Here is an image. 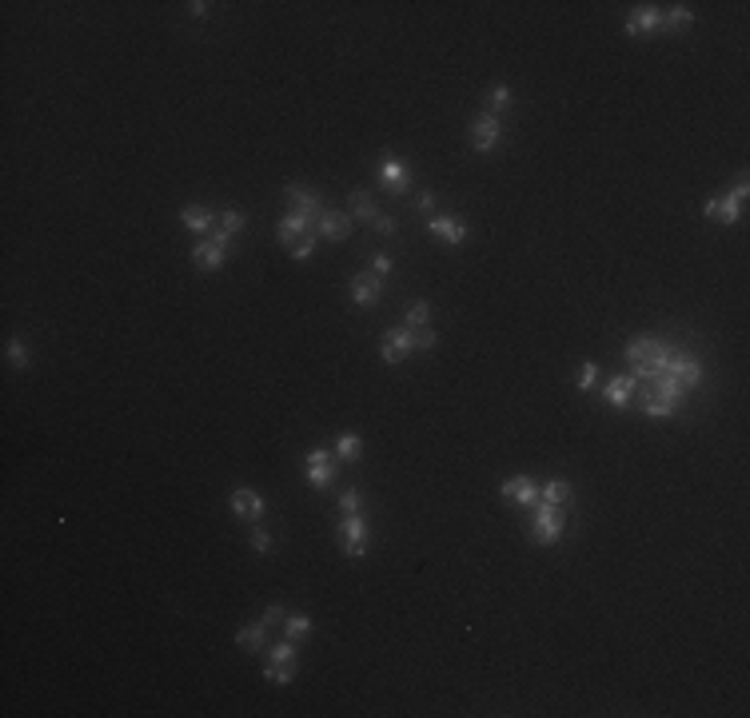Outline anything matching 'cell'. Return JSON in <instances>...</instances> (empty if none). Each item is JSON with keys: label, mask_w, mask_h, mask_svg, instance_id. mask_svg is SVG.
Here are the masks:
<instances>
[{"label": "cell", "mask_w": 750, "mask_h": 718, "mask_svg": "<svg viewBox=\"0 0 750 718\" xmlns=\"http://www.w3.org/2000/svg\"><path fill=\"white\" fill-rule=\"evenodd\" d=\"M563 527H567V519H563V507L535 503V523H531V539H535V543L551 547L559 535H563Z\"/></svg>", "instance_id": "6da1fadb"}, {"label": "cell", "mask_w": 750, "mask_h": 718, "mask_svg": "<svg viewBox=\"0 0 750 718\" xmlns=\"http://www.w3.org/2000/svg\"><path fill=\"white\" fill-rule=\"evenodd\" d=\"M746 196H750V184H746V180H739V184H734V192H730V196H710L702 212H707L710 220L734 223V220H739V212H742V200H746Z\"/></svg>", "instance_id": "7a4b0ae2"}, {"label": "cell", "mask_w": 750, "mask_h": 718, "mask_svg": "<svg viewBox=\"0 0 750 718\" xmlns=\"http://www.w3.org/2000/svg\"><path fill=\"white\" fill-rule=\"evenodd\" d=\"M228 240H232V232H223L220 228L212 240L196 243V252H192L196 268H200V272H216V268H223V260H228Z\"/></svg>", "instance_id": "3957f363"}, {"label": "cell", "mask_w": 750, "mask_h": 718, "mask_svg": "<svg viewBox=\"0 0 750 718\" xmlns=\"http://www.w3.org/2000/svg\"><path fill=\"white\" fill-rule=\"evenodd\" d=\"M662 375L679 379V387L687 391V387H699V379H702V364L694 359V355H687V352H670L667 371H662Z\"/></svg>", "instance_id": "277c9868"}, {"label": "cell", "mask_w": 750, "mask_h": 718, "mask_svg": "<svg viewBox=\"0 0 750 718\" xmlns=\"http://www.w3.org/2000/svg\"><path fill=\"white\" fill-rule=\"evenodd\" d=\"M499 140H503V124H499V116L483 112V116L471 120V148H475V152H491Z\"/></svg>", "instance_id": "5b68a950"}, {"label": "cell", "mask_w": 750, "mask_h": 718, "mask_svg": "<svg viewBox=\"0 0 750 718\" xmlns=\"http://www.w3.org/2000/svg\"><path fill=\"white\" fill-rule=\"evenodd\" d=\"M339 539H344V551H347L352 559L364 555L367 523H364V515H359V511H355V515H344V519H339Z\"/></svg>", "instance_id": "8992f818"}, {"label": "cell", "mask_w": 750, "mask_h": 718, "mask_svg": "<svg viewBox=\"0 0 750 718\" xmlns=\"http://www.w3.org/2000/svg\"><path fill=\"white\" fill-rule=\"evenodd\" d=\"M411 347H416V339H411V327L387 332V335H384V347H379V359H384V364H399V359H403Z\"/></svg>", "instance_id": "52a82bcc"}, {"label": "cell", "mask_w": 750, "mask_h": 718, "mask_svg": "<svg viewBox=\"0 0 750 718\" xmlns=\"http://www.w3.org/2000/svg\"><path fill=\"white\" fill-rule=\"evenodd\" d=\"M232 511L240 519H248V523H260V519H264V499L255 495V491H248V487H236L232 491Z\"/></svg>", "instance_id": "ba28073f"}, {"label": "cell", "mask_w": 750, "mask_h": 718, "mask_svg": "<svg viewBox=\"0 0 750 718\" xmlns=\"http://www.w3.org/2000/svg\"><path fill=\"white\" fill-rule=\"evenodd\" d=\"M379 176H384V184L391 192H407V184H411V168L399 156H384L379 160Z\"/></svg>", "instance_id": "9c48e42d"}, {"label": "cell", "mask_w": 750, "mask_h": 718, "mask_svg": "<svg viewBox=\"0 0 750 718\" xmlns=\"http://www.w3.org/2000/svg\"><path fill=\"white\" fill-rule=\"evenodd\" d=\"M379 295H384V283H379V275H375V272L355 275V280H352V300H355L359 307L379 304Z\"/></svg>", "instance_id": "30bf717a"}, {"label": "cell", "mask_w": 750, "mask_h": 718, "mask_svg": "<svg viewBox=\"0 0 750 718\" xmlns=\"http://www.w3.org/2000/svg\"><path fill=\"white\" fill-rule=\"evenodd\" d=\"M635 391H639V379H635V375H618V379H611L607 384L603 399H607L611 407H627L630 399H635Z\"/></svg>", "instance_id": "8fae6325"}, {"label": "cell", "mask_w": 750, "mask_h": 718, "mask_svg": "<svg viewBox=\"0 0 750 718\" xmlns=\"http://www.w3.org/2000/svg\"><path fill=\"white\" fill-rule=\"evenodd\" d=\"M635 399H639L643 403V411L647 415H655V419H670V415H675V399H667V395H659L655 391V387H647V391H635Z\"/></svg>", "instance_id": "7c38bea8"}, {"label": "cell", "mask_w": 750, "mask_h": 718, "mask_svg": "<svg viewBox=\"0 0 750 718\" xmlns=\"http://www.w3.org/2000/svg\"><path fill=\"white\" fill-rule=\"evenodd\" d=\"M427 232L435 236V240H443V243H463V240H467V223L447 220V216H431Z\"/></svg>", "instance_id": "4fadbf2b"}, {"label": "cell", "mask_w": 750, "mask_h": 718, "mask_svg": "<svg viewBox=\"0 0 750 718\" xmlns=\"http://www.w3.org/2000/svg\"><path fill=\"white\" fill-rule=\"evenodd\" d=\"M507 499H515V503H527V507H535L539 503V487H535V479H527V475H515V479H507V483L499 487Z\"/></svg>", "instance_id": "5bb4252c"}, {"label": "cell", "mask_w": 750, "mask_h": 718, "mask_svg": "<svg viewBox=\"0 0 750 718\" xmlns=\"http://www.w3.org/2000/svg\"><path fill=\"white\" fill-rule=\"evenodd\" d=\"M315 232L324 236V240H347V232H352V216L324 212V216H319V223H315Z\"/></svg>", "instance_id": "9a60e30c"}, {"label": "cell", "mask_w": 750, "mask_h": 718, "mask_svg": "<svg viewBox=\"0 0 750 718\" xmlns=\"http://www.w3.org/2000/svg\"><path fill=\"white\" fill-rule=\"evenodd\" d=\"M287 200H292V204H295V212H304L307 220H312V216H324V208H319V192H312V188L287 184Z\"/></svg>", "instance_id": "2e32d148"}, {"label": "cell", "mask_w": 750, "mask_h": 718, "mask_svg": "<svg viewBox=\"0 0 750 718\" xmlns=\"http://www.w3.org/2000/svg\"><path fill=\"white\" fill-rule=\"evenodd\" d=\"M304 232H312V220H307L304 212H292V216H284V220H280V228H275V236H280V243H287V248H292L295 240H300V236Z\"/></svg>", "instance_id": "e0dca14e"}, {"label": "cell", "mask_w": 750, "mask_h": 718, "mask_svg": "<svg viewBox=\"0 0 750 718\" xmlns=\"http://www.w3.org/2000/svg\"><path fill=\"white\" fill-rule=\"evenodd\" d=\"M662 24V9L659 4H643L635 16L627 21V36H639V32H650V28H659Z\"/></svg>", "instance_id": "ac0fdd59"}, {"label": "cell", "mask_w": 750, "mask_h": 718, "mask_svg": "<svg viewBox=\"0 0 750 718\" xmlns=\"http://www.w3.org/2000/svg\"><path fill=\"white\" fill-rule=\"evenodd\" d=\"M571 499H575V491H571V483H563V479H551L547 487H539V503H551V507H567Z\"/></svg>", "instance_id": "d6986e66"}, {"label": "cell", "mask_w": 750, "mask_h": 718, "mask_svg": "<svg viewBox=\"0 0 750 718\" xmlns=\"http://www.w3.org/2000/svg\"><path fill=\"white\" fill-rule=\"evenodd\" d=\"M264 623H252V627H240L236 630V647L240 650H248V655H252V650H260L264 647Z\"/></svg>", "instance_id": "ffe728a7"}, {"label": "cell", "mask_w": 750, "mask_h": 718, "mask_svg": "<svg viewBox=\"0 0 750 718\" xmlns=\"http://www.w3.org/2000/svg\"><path fill=\"white\" fill-rule=\"evenodd\" d=\"M184 228H188V232H208V228H212L216 223V216L208 212V208H184Z\"/></svg>", "instance_id": "44dd1931"}, {"label": "cell", "mask_w": 750, "mask_h": 718, "mask_svg": "<svg viewBox=\"0 0 750 718\" xmlns=\"http://www.w3.org/2000/svg\"><path fill=\"white\" fill-rule=\"evenodd\" d=\"M352 212L359 216V220H367V223L379 216V212H375V196L367 192V188H355V192H352Z\"/></svg>", "instance_id": "7402d4cb"}, {"label": "cell", "mask_w": 750, "mask_h": 718, "mask_svg": "<svg viewBox=\"0 0 750 718\" xmlns=\"http://www.w3.org/2000/svg\"><path fill=\"white\" fill-rule=\"evenodd\" d=\"M655 344H659V339H630V344H627V359H630L635 367L647 364L650 352H655Z\"/></svg>", "instance_id": "603a6c76"}, {"label": "cell", "mask_w": 750, "mask_h": 718, "mask_svg": "<svg viewBox=\"0 0 750 718\" xmlns=\"http://www.w3.org/2000/svg\"><path fill=\"white\" fill-rule=\"evenodd\" d=\"M403 320H407V327H427V324H431V304H427V300L411 304V307H407V315H403Z\"/></svg>", "instance_id": "cb8c5ba5"}, {"label": "cell", "mask_w": 750, "mask_h": 718, "mask_svg": "<svg viewBox=\"0 0 750 718\" xmlns=\"http://www.w3.org/2000/svg\"><path fill=\"white\" fill-rule=\"evenodd\" d=\"M359 435H339V443H335V455L344 459V463H355V459H359Z\"/></svg>", "instance_id": "d4e9b609"}, {"label": "cell", "mask_w": 750, "mask_h": 718, "mask_svg": "<svg viewBox=\"0 0 750 718\" xmlns=\"http://www.w3.org/2000/svg\"><path fill=\"white\" fill-rule=\"evenodd\" d=\"M335 479V467L332 463H307V483L312 487H327Z\"/></svg>", "instance_id": "484cf974"}, {"label": "cell", "mask_w": 750, "mask_h": 718, "mask_svg": "<svg viewBox=\"0 0 750 718\" xmlns=\"http://www.w3.org/2000/svg\"><path fill=\"white\" fill-rule=\"evenodd\" d=\"M662 24H667V28H687V24H694V12L675 4L670 12H662Z\"/></svg>", "instance_id": "4316f807"}, {"label": "cell", "mask_w": 750, "mask_h": 718, "mask_svg": "<svg viewBox=\"0 0 750 718\" xmlns=\"http://www.w3.org/2000/svg\"><path fill=\"white\" fill-rule=\"evenodd\" d=\"M315 243H319V232H304V236H300V240L292 243V248H287V252H292L295 260H307V255L315 252Z\"/></svg>", "instance_id": "83f0119b"}, {"label": "cell", "mask_w": 750, "mask_h": 718, "mask_svg": "<svg viewBox=\"0 0 750 718\" xmlns=\"http://www.w3.org/2000/svg\"><path fill=\"white\" fill-rule=\"evenodd\" d=\"M284 627H287V638L295 643V638H304L307 630H312V618H307V615H287Z\"/></svg>", "instance_id": "f1b7e54d"}, {"label": "cell", "mask_w": 750, "mask_h": 718, "mask_svg": "<svg viewBox=\"0 0 750 718\" xmlns=\"http://www.w3.org/2000/svg\"><path fill=\"white\" fill-rule=\"evenodd\" d=\"M264 678L272 682V687H287V682H292V667H284V662H268Z\"/></svg>", "instance_id": "f546056e"}, {"label": "cell", "mask_w": 750, "mask_h": 718, "mask_svg": "<svg viewBox=\"0 0 750 718\" xmlns=\"http://www.w3.org/2000/svg\"><path fill=\"white\" fill-rule=\"evenodd\" d=\"M268 658H272V662H284V667H292V658H295V643L287 638V643H275V647H268Z\"/></svg>", "instance_id": "4dcf8cb0"}, {"label": "cell", "mask_w": 750, "mask_h": 718, "mask_svg": "<svg viewBox=\"0 0 750 718\" xmlns=\"http://www.w3.org/2000/svg\"><path fill=\"white\" fill-rule=\"evenodd\" d=\"M511 104V88L507 84H499V88H491V116H499V112H507Z\"/></svg>", "instance_id": "1f68e13d"}, {"label": "cell", "mask_w": 750, "mask_h": 718, "mask_svg": "<svg viewBox=\"0 0 750 718\" xmlns=\"http://www.w3.org/2000/svg\"><path fill=\"white\" fill-rule=\"evenodd\" d=\"M9 364L12 367H28L32 359H28V347L21 344V339H9Z\"/></svg>", "instance_id": "d6a6232c"}, {"label": "cell", "mask_w": 750, "mask_h": 718, "mask_svg": "<svg viewBox=\"0 0 750 718\" xmlns=\"http://www.w3.org/2000/svg\"><path fill=\"white\" fill-rule=\"evenodd\" d=\"M598 379V364H583V371H579V391H591Z\"/></svg>", "instance_id": "836d02e7"}, {"label": "cell", "mask_w": 750, "mask_h": 718, "mask_svg": "<svg viewBox=\"0 0 750 718\" xmlns=\"http://www.w3.org/2000/svg\"><path fill=\"white\" fill-rule=\"evenodd\" d=\"M284 618H287V611L280 607V603H272V607L264 611V618H260V623H264V627H275V623H284Z\"/></svg>", "instance_id": "e575fe53"}, {"label": "cell", "mask_w": 750, "mask_h": 718, "mask_svg": "<svg viewBox=\"0 0 750 718\" xmlns=\"http://www.w3.org/2000/svg\"><path fill=\"white\" fill-rule=\"evenodd\" d=\"M220 228H223V232H240V228H243V212H223L220 216Z\"/></svg>", "instance_id": "d590c367"}, {"label": "cell", "mask_w": 750, "mask_h": 718, "mask_svg": "<svg viewBox=\"0 0 750 718\" xmlns=\"http://www.w3.org/2000/svg\"><path fill=\"white\" fill-rule=\"evenodd\" d=\"M252 547L260 551V555H268V547H272V535H268L264 527H255V531H252Z\"/></svg>", "instance_id": "8d00e7d4"}, {"label": "cell", "mask_w": 750, "mask_h": 718, "mask_svg": "<svg viewBox=\"0 0 750 718\" xmlns=\"http://www.w3.org/2000/svg\"><path fill=\"white\" fill-rule=\"evenodd\" d=\"M411 339H416V347H435V332H431V327H416Z\"/></svg>", "instance_id": "74e56055"}, {"label": "cell", "mask_w": 750, "mask_h": 718, "mask_svg": "<svg viewBox=\"0 0 750 718\" xmlns=\"http://www.w3.org/2000/svg\"><path fill=\"white\" fill-rule=\"evenodd\" d=\"M339 511H344V515H355V511H359V491H344V499H339Z\"/></svg>", "instance_id": "f35d334b"}, {"label": "cell", "mask_w": 750, "mask_h": 718, "mask_svg": "<svg viewBox=\"0 0 750 718\" xmlns=\"http://www.w3.org/2000/svg\"><path fill=\"white\" fill-rule=\"evenodd\" d=\"M371 228H375L379 236H391V232H396V220H391V216H375Z\"/></svg>", "instance_id": "ab89813d"}, {"label": "cell", "mask_w": 750, "mask_h": 718, "mask_svg": "<svg viewBox=\"0 0 750 718\" xmlns=\"http://www.w3.org/2000/svg\"><path fill=\"white\" fill-rule=\"evenodd\" d=\"M371 272L375 275H387V272H391V255H371Z\"/></svg>", "instance_id": "60d3db41"}, {"label": "cell", "mask_w": 750, "mask_h": 718, "mask_svg": "<svg viewBox=\"0 0 750 718\" xmlns=\"http://www.w3.org/2000/svg\"><path fill=\"white\" fill-rule=\"evenodd\" d=\"M416 208H419V212H431V208H435V192H419L416 196Z\"/></svg>", "instance_id": "b9f144b4"}, {"label": "cell", "mask_w": 750, "mask_h": 718, "mask_svg": "<svg viewBox=\"0 0 750 718\" xmlns=\"http://www.w3.org/2000/svg\"><path fill=\"white\" fill-rule=\"evenodd\" d=\"M307 463H332V455H327L324 447H312V451H307Z\"/></svg>", "instance_id": "7bdbcfd3"}, {"label": "cell", "mask_w": 750, "mask_h": 718, "mask_svg": "<svg viewBox=\"0 0 750 718\" xmlns=\"http://www.w3.org/2000/svg\"><path fill=\"white\" fill-rule=\"evenodd\" d=\"M188 9H192V16H204V12L212 9V4H204V0H192V4H188Z\"/></svg>", "instance_id": "ee69618b"}]
</instances>
